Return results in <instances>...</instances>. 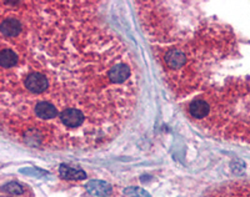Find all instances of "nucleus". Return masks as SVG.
<instances>
[{"mask_svg": "<svg viewBox=\"0 0 250 197\" xmlns=\"http://www.w3.org/2000/svg\"><path fill=\"white\" fill-rule=\"evenodd\" d=\"M24 87L28 93L39 95V94L46 91V89L49 87V80L44 74L35 71V73H30L29 75H26L25 80H24Z\"/></svg>", "mask_w": 250, "mask_h": 197, "instance_id": "f257e3e1", "label": "nucleus"}, {"mask_svg": "<svg viewBox=\"0 0 250 197\" xmlns=\"http://www.w3.org/2000/svg\"><path fill=\"white\" fill-rule=\"evenodd\" d=\"M60 121L68 129H77V127L83 126L85 116L83 114V111L77 107H70V109H65L60 113Z\"/></svg>", "mask_w": 250, "mask_h": 197, "instance_id": "f03ea898", "label": "nucleus"}, {"mask_svg": "<svg viewBox=\"0 0 250 197\" xmlns=\"http://www.w3.org/2000/svg\"><path fill=\"white\" fill-rule=\"evenodd\" d=\"M34 114H35V118H38L39 120L49 121V120H53V118H58V115H59V110H58V107L55 106L53 102L39 101L35 104Z\"/></svg>", "mask_w": 250, "mask_h": 197, "instance_id": "7ed1b4c3", "label": "nucleus"}, {"mask_svg": "<svg viewBox=\"0 0 250 197\" xmlns=\"http://www.w3.org/2000/svg\"><path fill=\"white\" fill-rule=\"evenodd\" d=\"M21 23L17 18H6L1 21V35L4 38H17L21 33Z\"/></svg>", "mask_w": 250, "mask_h": 197, "instance_id": "20e7f679", "label": "nucleus"}, {"mask_svg": "<svg viewBox=\"0 0 250 197\" xmlns=\"http://www.w3.org/2000/svg\"><path fill=\"white\" fill-rule=\"evenodd\" d=\"M86 190H88V192L90 195L98 197H105L111 192V187L109 183L98 180L90 181V182L86 185Z\"/></svg>", "mask_w": 250, "mask_h": 197, "instance_id": "39448f33", "label": "nucleus"}, {"mask_svg": "<svg viewBox=\"0 0 250 197\" xmlns=\"http://www.w3.org/2000/svg\"><path fill=\"white\" fill-rule=\"evenodd\" d=\"M165 61H167L169 68L179 69L185 64V54L178 49L169 50L165 54Z\"/></svg>", "mask_w": 250, "mask_h": 197, "instance_id": "423d86ee", "label": "nucleus"}, {"mask_svg": "<svg viewBox=\"0 0 250 197\" xmlns=\"http://www.w3.org/2000/svg\"><path fill=\"white\" fill-rule=\"evenodd\" d=\"M17 64L18 54L9 48L1 49V53H0V66H1V69L5 70V69L14 68Z\"/></svg>", "mask_w": 250, "mask_h": 197, "instance_id": "0eeeda50", "label": "nucleus"}, {"mask_svg": "<svg viewBox=\"0 0 250 197\" xmlns=\"http://www.w3.org/2000/svg\"><path fill=\"white\" fill-rule=\"evenodd\" d=\"M190 115L196 118H203L209 114V105L204 100H195L190 104L189 107Z\"/></svg>", "mask_w": 250, "mask_h": 197, "instance_id": "6e6552de", "label": "nucleus"}, {"mask_svg": "<svg viewBox=\"0 0 250 197\" xmlns=\"http://www.w3.org/2000/svg\"><path fill=\"white\" fill-rule=\"evenodd\" d=\"M59 171L60 176H62V178H66V180H83V178L86 177V175L84 171H82V170L71 169V167L65 166V165H62Z\"/></svg>", "mask_w": 250, "mask_h": 197, "instance_id": "1a4fd4ad", "label": "nucleus"}, {"mask_svg": "<svg viewBox=\"0 0 250 197\" xmlns=\"http://www.w3.org/2000/svg\"><path fill=\"white\" fill-rule=\"evenodd\" d=\"M125 195H129L131 197H151L150 195L148 194L146 191H144L140 187H129L124 191Z\"/></svg>", "mask_w": 250, "mask_h": 197, "instance_id": "9d476101", "label": "nucleus"}, {"mask_svg": "<svg viewBox=\"0 0 250 197\" xmlns=\"http://www.w3.org/2000/svg\"><path fill=\"white\" fill-rule=\"evenodd\" d=\"M4 190L9 194H13V195H20L24 192V189L19 183H15V182H10L8 185L4 186Z\"/></svg>", "mask_w": 250, "mask_h": 197, "instance_id": "9b49d317", "label": "nucleus"}]
</instances>
